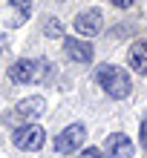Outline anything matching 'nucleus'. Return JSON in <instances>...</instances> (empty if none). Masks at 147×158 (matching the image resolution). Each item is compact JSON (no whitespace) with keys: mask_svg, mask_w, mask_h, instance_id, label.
<instances>
[{"mask_svg":"<svg viewBox=\"0 0 147 158\" xmlns=\"http://www.w3.org/2000/svg\"><path fill=\"white\" fill-rule=\"evenodd\" d=\"M95 81H98V86L104 89L110 98H115V101H124L127 95H130V89H133L130 75H127L124 69L113 66V63H101V66L95 69Z\"/></svg>","mask_w":147,"mask_h":158,"instance_id":"nucleus-1","label":"nucleus"},{"mask_svg":"<svg viewBox=\"0 0 147 158\" xmlns=\"http://www.w3.org/2000/svg\"><path fill=\"white\" fill-rule=\"evenodd\" d=\"M12 141H15L17 150L38 152L41 147H43V141H46V132H43V127H38V124H23V127H17V129H15Z\"/></svg>","mask_w":147,"mask_h":158,"instance_id":"nucleus-2","label":"nucleus"},{"mask_svg":"<svg viewBox=\"0 0 147 158\" xmlns=\"http://www.w3.org/2000/svg\"><path fill=\"white\" fill-rule=\"evenodd\" d=\"M87 141V129L84 124H69L67 129H61L58 138H55V152H61V155H69V152H75L81 150Z\"/></svg>","mask_w":147,"mask_h":158,"instance_id":"nucleus-3","label":"nucleus"},{"mask_svg":"<svg viewBox=\"0 0 147 158\" xmlns=\"http://www.w3.org/2000/svg\"><path fill=\"white\" fill-rule=\"evenodd\" d=\"M72 29H75L81 38H95V35L104 29V15H101L98 9H87V12H81L75 20H72Z\"/></svg>","mask_w":147,"mask_h":158,"instance_id":"nucleus-4","label":"nucleus"},{"mask_svg":"<svg viewBox=\"0 0 147 158\" xmlns=\"http://www.w3.org/2000/svg\"><path fill=\"white\" fill-rule=\"evenodd\" d=\"M43 112H46V101H43L41 95H29V98H23L20 104L12 109L9 121H32V118H41Z\"/></svg>","mask_w":147,"mask_h":158,"instance_id":"nucleus-5","label":"nucleus"},{"mask_svg":"<svg viewBox=\"0 0 147 158\" xmlns=\"http://www.w3.org/2000/svg\"><path fill=\"white\" fill-rule=\"evenodd\" d=\"M41 63L38 60H29V58H20L9 66V81L12 83H35L41 75H38Z\"/></svg>","mask_w":147,"mask_h":158,"instance_id":"nucleus-6","label":"nucleus"},{"mask_svg":"<svg viewBox=\"0 0 147 158\" xmlns=\"http://www.w3.org/2000/svg\"><path fill=\"white\" fill-rule=\"evenodd\" d=\"M63 52L75 63H89L93 60V46L87 40H78V38H63Z\"/></svg>","mask_w":147,"mask_h":158,"instance_id":"nucleus-7","label":"nucleus"},{"mask_svg":"<svg viewBox=\"0 0 147 158\" xmlns=\"http://www.w3.org/2000/svg\"><path fill=\"white\" fill-rule=\"evenodd\" d=\"M133 152H136V147L124 132H113L107 138V155L110 158H133Z\"/></svg>","mask_w":147,"mask_h":158,"instance_id":"nucleus-8","label":"nucleus"},{"mask_svg":"<svg viewBox=\"0 0 147 158\" xmlns=\"http://www.w3.org/2000/svg\"><path fill=\"white\" fill-rule=\"evenodd\" d=\"M127 63H130V69H136L139 75H147V40H136L130 46Z\"/></svg>","mask_w":147,"mask_h":158,"instance_id":"nucleus-9","label":"nucleus"},{"mask_svg":"<svg viewBox=\"0 0 147 158\" xmlns=\"http://www.w3.org/2000/svg\"><path fill=\"white\" fill-rule=\"evenodd\" d=\"M43 32H46V38H63V23L58 20V17H49Z\"/></svg>","mask_w":147,"mask_h":158,"instance_id":"nucleus-10","label":"nucleus"},{"mask_svg":"<svg viewBox=\"0 0 147 158\" xmlns=\"http://www.w3.org/2000/svg\"><path fill=\"white\" fill-rule=\"evenodd\" d=\"M9 3H12V9L20 17H29V12H32V0H9Z\"/></svg>","mask_w":147,"mask_h":158,"instance_id":"nucleus-11","label":"nucleus"},{"mask_svg":"<svg viewBox=\"0 0 147 158\" xmlns=\"http://www.w3.org/2000/svg\"><path fill=\"white\" fill-rule=\"evenodd\" d=\"M78 158H104V152H101V150H95V147H87V150L81 152Z\"/></svg>","mask_w":147,"mask_h":158,"instance_id":"nucleus-12","label":"nucleus"},{"mask_svg":"<svg viewBox=\"0 0 147 158\" xmlns=\"http://www.w3.org/2000/svg\"><path fill=\"white\" fill-rule=\"evenodd\" d=\"M110 3H113V6H118V9H130L136 0H110Z\"/></svg>","mask_w":147,"mask_h":158,"instance_id":"nucleus-13","label":"nucleus"},{"mask_svg":"<svg viewBox=\"0 0 147 158\" xmlns=\"http://www.w3.org/2000/svg\"><path fill=\"white\" fill-rule=\"evenodd\" d=\"M141 147L147 150V121H141Z\"/></svg>","mask_w":147,"mask_h":158,"instance_id":"nucleus-14","label":"nucleus"},{"mask_svg":"<svg viewBox=\"0 0 147 158\" xmlns=\"http://www.w3.org/2000/svg\"><path fill=\"white\" fill-rule=\"evenodd\" d=\"M6 43H9V40H6V35H0V52L6 49Z\"/></svg>","mask_w":147,"mask_h":158,"instance_id":"nucleus-15","label":"nucleus"}]
</instances>
